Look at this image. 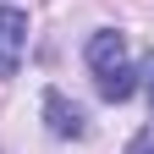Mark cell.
<instances>
[{"mask_svg":"<svg viewBox=\"0 0 154 154\" xmlns=\"http://www.w3.org/2000/svg\"><path fill=\"white\" fill-rule=\"evenodd\" d=\"M22 55H28V11L0 6V77H17Z\"/></svg>","mask_w":154,"mask_h":154,"instance_id":"7a4b0ae2","label":"cell"},{"mask_svg":"<svg viewBox=\"0 0 154 154\" xmlns=\"http://www.w3.org/2000/svg\"><path fill=\"white\" fill-rule=\"evenodd\" d=\"M44 116H50V132H55V138H83V132H88V121H83V110H77V105H66V94H44Z\"/></svg>","mask_w":154,"mask_h":154,"instance_id":"3957f363","label":"cell"},{"mask_svg":"<svg viewBox=\"0 0 154 154\" xmlns=\"http://www.w3.org/2000/svg\"><path fill=\"white\" fill-rule=\"evenodd\" d=\"M127 154H154V127H143V132H138V138H132V143H127Z\"/></svg>","mask_w":154,"mask_h":154,"instance_id":"277c9868","label":"cell"},{"mask_svg":"<svg viewBox=\"0 0 154 154\" xmlns=\"http://www.w3.org/2000/svg\"><path fill=\"white\" fill-rule=\"evenodd\" d=\"M88 66H94V83H99V94L110 105H121L132 88H138V72L127 66V38L121 33H94L88 38Z\"/></svg>","mask_w":154,"mask_h":154,"instance_id":"6da1fadb","label":"cell"},{"mask_svg":"<svg viewBox=\"0 0 154 154\" xmlns=\"http://www.w3.org/2000/svg\"><path fill=\"white\" fill-rule=\"evenodd\" d=\"M138 83H143V94L154 99V55H143V66H138Z\"/></svg>","mask_w":154,"mask_h":154,"instance_id":"5b68a950","label":"cell"}]
</instances>
